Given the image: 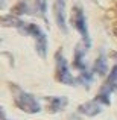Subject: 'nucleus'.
<instances>
[{"label": "nucleus", "instance_id": "nucleus-2", "mask_svg": "<svg viewBox=\"0 0 117 120\" xmlns=\"http://www.w3.org/2000/svg\"><path fill=\"white\" fill-rule=\"evenodd\" d=\"M15 103H17V106L21 111L27 112V114H35V112H40V109H41L40 103L37 102L35 97L21 90H18L15 93Z\"/></svg>", "mask_w": 117, "mask_h": 120}, {"label": "nucleus", "instance_id": "nucleus-3", "mask_svg": "<svg viewBox=\"0 0 117 120\" xmlns=\"http://www.w3.org/2000/svg\"><path fill=\"white\" fill-rule=\"evenodd\" d=\"M72 24L76 27V30H79V34L82 35V40L85 43V47H90V37H88V29H87V20L82 8H73V14H72Z\"/></svg>", "mask_w": 117, "mask_h": 120}, {"label": "nucleus", "instance_id": "nucleus-7", "mask_svg": "<svg viewBox=\"0 0 117 120\" xmlns=\"http://www.w3.org/2000/svg\"><path fill=\"white\" fill-rule=\"evenodd\" d=\"M84 53H85V47L78 46L75 50V59H73V65L81 71H85V64H84Z\"/></svg>", "mask_w": 117, "mask_h": 120}, {"label": "nucleus", "instance_id": "nucleus-4", "mask_svg": "<svg viewBox=\"0 0 117 120\" xmlns=\"http://www.w3.org/2000/svg\"><path fill=\"white\" fill-rule=\"evenodd\" d=\"M56 76H58V81L62 82V84H67V85L76 84V79L68 71L67 61H65V58L61 53H56Z\"/></svg>", "mask_w": 117, "mask_h": 120}, {"label": "nucleus", "instance_id": "nucleus-16", "mask_svg": "<svg viewBox=\"0 0 117 120\" xmlns=\"http://www.w3.org/2000/svg\"><path fill=\"white\" fill-rule=\"evenodd\" d=\"M3 120H8V119H5V117H3Z\"/></svg>", "mask_w": 117, "mask_h": 120}, {"label": "nucleus", "instance_id": "nucleus-6", "mask_svg": "<svg viewBox=\"0 0 117 120\" xmlns=\"http://www.w3.org/2000/svg\"><path fill=\"white\" fill-rule=\"evenodd\" d=\"M79 111H81L82 114H85V116L94 117V116H97L100 111H102V108H100V106L96 103V100H94V102H87V103H82V105L79 106Z\"/></svg>", "mask_w": 117, "mask_h": 120}, {"label": "nucleus", "instance_id": "nucleus-8", "mask_svg": "<svg viewBox=\"0 0 117 120\" xmlns=\"http://www.w3.org/2000/svg\"><path fill=\"white\" fill-rule=\"evenodd\" d=\"M47 100L52 111H61L67 106V97H49Z\"/></svg>", "mask_w": 117, "mask_h": 120}, {"label": "nucleus", "instance_id": "nucleus-1", "mask_svg": "<svg viewBox=\"0 0 117 120\" xmlns=\"http://www.w3.org/2000/svg\"><path fill=\"white\" fill-rule=\"evenodd\" d=\"M21 32L27 34V35L34 37L35 38V43H37V52L41 58H46V53H47V38H46V34L41 30L40 26L37 24H32V23H21L20 26Z\"/></svg>", "mask_w": 117, "mask_h": 120}, {"label": "nucleus", "instance_id": "nucleus-13", "mask_svg": "<svg viewBox=\"0 0 117 120\" xmlns=\"http://www.w3.org/2000/svg\"><path fill=\"white\" fill-rule=\"evenodd\" d=\"M37 6H38V11L41 14L46 15V11H47V2L46 0H37Z\"/></svg>", "mask_w": 117, "mask_h": 120}, {"label": "nucleus", "instance_id": "nucleus-10", "mask_svg": "<svg viewBox=\"0 0 117 120\" xmlns=\"http://www.w3.org/2000/svg\"><path fill=\"white\" fill-rule=\"evenodd\" d=\"M2 23L5 24V26H17V27H20L23 21H20L18 18L11 17V15H9V17H3L2 18Z\"/></svg>", "mask_w": 117, "mask_h": 120}, {"label": "nucleus", "instance_id": "nucleus-14", "mask_svg": "<svg viewBox=\"0 0 117 120\" xmlns=\"http://www.w3.org/2000/svg\"><path fill=\"white\" fill-rule=\"evenodd\" d=\"M79 82H82V84H90L91 82V75L88 73V71H82V75H81V78H79Z\"/></svg>", "mask_w": 117, "mask_h": 120}, {"label": "nucleus", "instance_id": "nucleus-9", "mask_svg": "<svg viewBox=\"0 0 117 120\" xmlns=\"http://www.w3.org/2000/svg\"><path fill=\"white\" fill-rule=\"evenodd\" d=\"M94 71H96L99 76H105L106 71H108V65H106V59L103 55H100L99 58L94 62Z\"/></svg>", "mask_w": 117, "mask_h": 120}, {"label": "nucleus", "instance_id": "nucleus-11", "mask_svg": "<svg viewBox=\"0 0 117 120\" xmlns=\"http://www.w3.org/2000/svg\"><path fill=\"white\" fill-rule=\"evenodd\" d=\"M12 12H14V14H17V15L26 14V12H27V3H26V2H18L17 5L14 6Z\"/></svg>", "mask_w": 117, "mask_h": 120}, {"label": "nucleus", "instance_id": "nucleus-5", "mask_svg": "<svg viewBox=\"0 0 117 120\" xmlns=\"http://www.w3.org/2000/svg\"><path fill=\"white\" fill-rule=\"evenodd\" d=\"M53 14H55V20H56L58 27L62 30V32H67V24H65V3H64V0H55Z\"/></svg>", "mask_w": 117, "mask_h": 120}, {"label": "nucleus", "instance_id": "nucleus-12", "mask_svg": "<svg viewBox=\"0 0 117 120\" xmlns=\"http://www.w3.org/2000/svg\"><path fill=\"white\" fill-rule=\"evenodd\" d=\"M106 84L111 85L113 90H117V65H114V67H113L111 75H109V79H108V82H106Z\"/></svg>", "mask_w": 117, "mask_h": 120}, {"label": "nucleus", "instance_id": "nucleus-15", "mask_svg": "<svg viewBox=\"0 0 117 120\" xmlns=\"http://www.w3.org/2000/svg\"><path fill=\"white\" fill-rule=\"evenodd\" d=\"M114 34H116V37H117V29H116V30H114Z\"/></svg>", "mask_w": 117, "mask_h": 120}]
</instances>
